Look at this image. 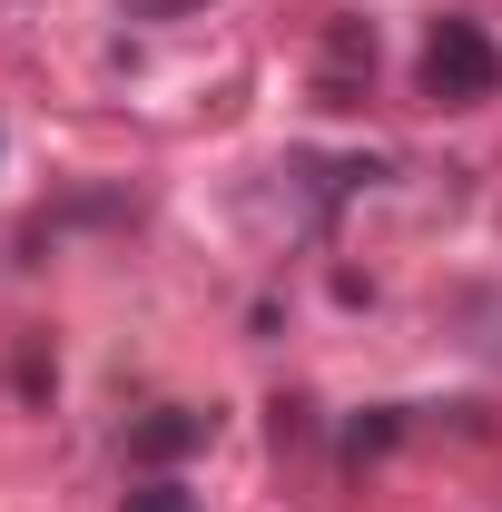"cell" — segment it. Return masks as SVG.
I'll list each match as a JSON object with an SVG mask.
<instances>
[{"mask_svg": "<svg viewBox=\"0 0 502 512\" xmlns=\"http://www.w3.org/2000/svg\"><path fill=\"white\" fill-rule=\"evenodd\" d=\"M493 79H502V50L483 40V20L443 10L434 40H424V99H443V109H473V99H493Z\"/></svg>", "mask_w": 502, "mask_h": 512, "instance_id": "6da1fadb", "label": "cell"}, {"mask_svg": "<svg viewBox=\"0 0 502 512\" xmlns=\"http://www.w3.org/2000/svg\"><path fill=\"white\" fill-rule=\"evenodd\" d=\"M207 444H217V414H197V404H158V414L128 424V463L138 473H168V463H188Z\"/></svg>", "mask_w": 502, "mask_h": 512, "instance_id": "7a4b0ae2", "label": "cell"}, {"mask_svg": "<svg viewBox=\"0 0 502 512\" xmlns=\"http://www.w3.org/2000/svg\"><path fill=\"white\" fill-rule=\"evenodd\" d=\"M365 79H375V20H355V10H345V20L325 30V60H315V89H325V99L345 109V99H355Z\"/></svg>", "mask_w": 502, "mask_h": 512, "instance_id": "3957f363", "label": "cell"}, {"mask_svg": "<svg viewBox=\"0 0 502 512\" xmlns=\"http://www.w3.org/2000/svg\"><path fill=\"white\" fill-rule=\"evenodd\" d=\"M119 512H197V493H188V483H168V473H148V483H138Z\"/></svg>", "mask_w": 502, "mask_h": 512, "instance_id": "277c9868", "label": "cell"}, {"mask_svg": "<svg viewBox=\"0 0 502 512\" xmlns=\"http://www.w3.org/2000/svg\"><path fill=\"white\" fill-rule=\"evenodd\" d=\"M188 10H207V0H128V20H188Z\"/></svg>", "mask_w": 502, "mask_h": 512, "instance_id": "5b68a950", "label": "cell"}]
</instances>
